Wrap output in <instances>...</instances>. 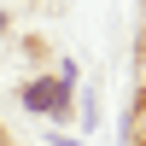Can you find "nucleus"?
<instances>
[{
	"instance_id": "obj_1",
	"label": "nucleus",
	"mask_w": 146,
	"mask_h": 146,
	"mask_svg": "<svg viewBox=\"0 0 146 146\" xmlns=\"http://www.w3.org/2000/svg\"><path fill=\"white\" fill-rule=\"evenodd\" d=\"M64 88H70V82H29V88H23V105L58 117V111H64Z\"/></svg>"
}]
</instances>
